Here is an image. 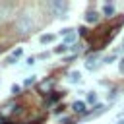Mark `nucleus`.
Wrapping results in <instances>:
<instances>
[{
  "mask_svg": "<svg viewBox=\"0 0 124 124\" xmlns=\"http://www.w3.org/2000/svg\"><path fill=\"white\" fill-rule=\"evenodd\" d=\"M37 25H39V21L35 19V16L31 12H21L14 21V31L17 35H27V33H33V29Z\"/></svg>",
  "mask_w": 124,
  "mask_h": 124,
  "instance_id": "1",
  "label": "nucleus"
},
{
  "mask_svg": "<svg viewBox=\"0 0 124 124\" xmlns=\"http://www.w3.org/2000/svg\"><path fill=\"white\" fill-rule=\"evenodd\" d=\"M16 12V2H0V21H8Z\"/></svg>",
  "mask_w": 124,
  "mask_h": 124,
  "instance_id": "2",
  "label": "nucleus"
},
{
  "mask_svg": "<svg viewBox=\"0 0 124 124\" xmlns=\"http://www.w3.org/2000/svg\"><path fill=\"white\" fill-rule=\"evenodd\" d=\"M46 8H50L54 16H62V17H66L64 14L68 12V2H60V0H58V2H48Z\"/></svg>",
  "mask_w": 124,
  "mask_h": 124,
  "instance_id": "3",
  "label": "nucleus"
},
{
  "mask_svg": "<svg viewBox=\"0 0 124 124\" xmlns=\"http://www.w3.org/2000/svg\"><path fill=\"white\" fill-rule=\"evenodd\" d=\"M21 54H23V48H16V50H14V52L4 60V64H16V62H17V58H19Z\"/></svg>",
  "mask_w": 124,
  "mask_h": 124,
  "instance_id": "4",
  "label": "nucleus"
},
{
  "mask_svg": "<svg viewBox=\"0 0 124 124\" xmlns=\"http://www.w3.org/2000/svg\"><path fill=\"white\" fill-rule=\"evenodd\" d=\"M85 21H87V23H97V21H99V14H97L95 10H87V14H85Z\"/></svg>",
  "mask_w": 124,
  "mask_h": 124,
  "instance_id": "5",
  "label": "nucleus"
},
{
  "mask_svg": "<svg viewBox=\"0 0 124 124\" xmlns=\"http://www.w3.org/2000/svg\"><path fill=\"white\" fill-rule=\"evenodd\" d=\"M72 108H74L78 114H85V103H83V101H76V103L72 105Z\"/></svg>",
  "mask_w": 124,
  "mask_h": 124,
  "instance_id": "6",
  "label": "nucleus"
},
{
  "mask_svg": "<svg viewBox=\"0 0 124 124\" xmlns=\"http://www.w3.org/2000/svg\"><path fill=\"white\" fill-rule=\"evenodd\" d=\"M112 14H114V6H112V4H105V6H103V16L112 17Z\"/></svg>",
  "mask_w": 124,
  "mask_h": 124,
  "instance_id": "7",
  "label": "nucleus"
},
{
  "mask_svg": "<svg viewBox=\"0 0 124 124\" xmlns=\"http://www.w3.org/2000/svg\"><path fill=\"white\" fill-rule=\"evenodd\" d=\"M68 79H70L72 83H76V81L81 79V74H79V72H70V74H68Z\"/></svg>",
  "mask_w": 124,
  "mask_h": 124,
  "instance_id": "8",
  "label": "nucleus"
},
{
  "mask_svg": "<svg viewBox=\"0 0 124 124\" xmlns=\"http://www.w3.org/2000/svg\"><path fill=\"white\" fill-rule=\"evenodd\" d=\"M39 41H41V45L52 43V41H54V35H50V33H48V35H41V39H39Z\"/></svg>",
  "mask_w": 124,
  "mask_h": 124,
  "instance_id": "9",
  "label": "nucleus"
},
{
  "mask_svg": "<svg viewBox=\"0 0 124 124\" xmlns=\"http://www.w3.org/2000/svg\"><path fill=\"white\" fill-rule=\"evenodd\" d=\"M64 93H58V91H52V95H50V99L46 101V105H50V103H54V101H58L60 97H62Z\"/></svg>",
  "mask_w": 124,
  "mask_h": 124,
  "instance_id": "10",
  "label": "nucleus"
},
{
  "mask_svg": "<svg viewBox=\"0 0 124 124\" xmlns=\"http://www.w3.org/2000/svg\"><path fill=\"white\" fill-rule=\"evenodd\" d=\"M68 48H70V46H68V45H66V43H62V45H58V46H56V48H54V52H58V54H62V52H66V50H68Z\"/></svg>",
  "mask_w": 124,
  "mask_h": 124,
  "instance_id": "11",
  "label": "nucleus"
},
{
  "mask_svg": "<svg viewBox=\"0 0 124 124\" xmlns=\"http://www.w3.org/2000/svg\"><path fill=\"white\" fill-rule=\"evenodd\" d=\"M50 87H52V79H46V81L41 83V91H48Z\"/></svg>",
  "mask_w": 124,
  "mask_h": 124,
  "instance_id": "12",
  "label": "nucleus"
},
{
  "mask_svg": "<svg viewBox=\"0 0 124 124\" xmlns=\"http://www.w3.org/2000/svg\"><path fill=\"white\" fill-rule=\"evenodd\" d=\"M87 103H93V105H95V103H97V93L91 91V93L87 95Z\"/></svg>",
  "mask_w": 124,
  "mask_h": 124,
  "instance_id": "13",
  "label": "nucleus"
},
{
  "mask_svg": "<svg viewBox=\"0 0 124 124\" xmlns=\"http://www.w3.org/2000/svg\"><path fill=\"white\" fill-rule=\"evenodd\" d=\"M76 39H78V35H76V33L72 31V33H70V35L66 37V45H68V43H72V41H76Z\"/></svg>",
  "mask_w": 124,
  "mask_h": 124,
  "instance_id": "14",
  "label": "nucleus"
},
{
  "mask_svg": "<svg viewBox=\"0 0 124 124\" xmlns=\"http://www.w3.org/2000/svg\"><path fill=\"white\" fill-rule=\"evenodd\" d=\"M33 83H35V76H31V78H27V79L23 81V85H25V87H29V85H33Z\"/></svg>",
  "mask_w": 124,
  "mask_h": 124,
  "instance_id": "15",
  "label": "nucleus"
},
{
  "mask_svg": "<svg viewBox=\"0 0 124 124\" xmlns=\"http://www.w3.org/2000/svg\"><path fill=\"white\" fill-rule=\"evenodd\" d=\"M114 58H116V54H110V56H107V58H105L103 62H105V64H110V62H112Z\"/></svg>",
  "mask_w": 124,
  "mask_h": 124,
  "instance_id": "16",
  "label": "nucleus"
},
{
  "mask_svg": "<svg viewBox=\"0 0 124 124\" xmlns=\"http://www.w3.org/2000/svg\"><path fill=\"white\" fill-rule=\"evenodd\" d=\"M19 89H21L19 85H16V83L12 85V93H14V95H17V93H19Z\"/></svg>",
  "mask_w": 124,
  "mask_h": 124,
  "instance_id": "17",
  "label": "nucleus"
},
{
  "mask_svg": "<svg viewBox=\"0 0 124 124\" xmlns=\"http://www.w3.org/2000/svg\"><path fill=\"white\" fill-rule=\"evenodd\" d=\"M27 64H29V66H31V64H35V58H33V56H29V58H27Z\"/></svg>",
  "mask_w": 124,
  "mask_h": 124,
  "instance_id": "18",
  "label": "nucleus"
},
{
  "mask_svg": "<svg viewBox=\"0 0 124 124\" xmlns=\"http://www.w3.org/2000/svg\"><path fill=\"white\" fill-rule=\"evenodd\" d=\"M120 72H124V58L120 60Z\"/></svg>",
  "mask_w": 124,
  "mask_h": 124,
  "instance_id": "19",
  "label": "nucleus"
},
{
  "mask_svg": "<svg viewBox=\"0 0 124 124\" xmlns=\"http://www.w3.org/2000/svg\"><path fill=\"white\" fill-rule=\"evenodd\" d=\"M116 124H124V118H120V120H118V122H116Z\"/></svg>",
  "mask_w": 124,
  "mask_h": 124,
  "instance_id": "20",
  "label": "nucleus"
},
{
  "mask_svg": "<svg viewBox=\"0 0 124 124\" xmlns=\"http://www.w3.org/2000/svg\"><path fill=\"white\" fill-rule=\"evenodd\" d=\"M0 124H2V116H0Z\"/></svg>",
  "mask_w": 124,
  "mask_h": 124,
  "instance_id": "21",
  "label": "nucleus"
}]
</instances>
